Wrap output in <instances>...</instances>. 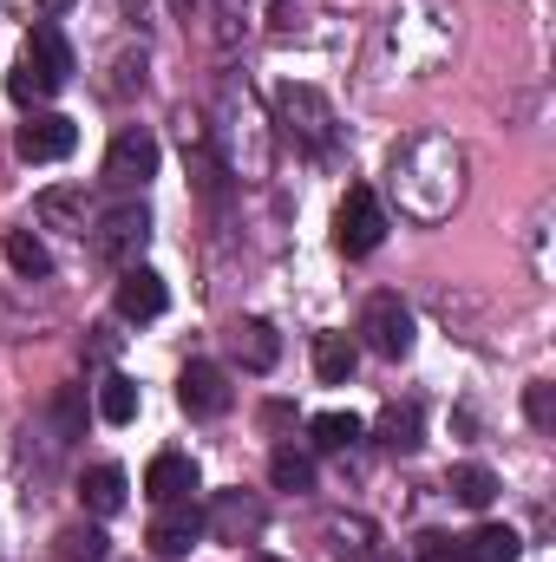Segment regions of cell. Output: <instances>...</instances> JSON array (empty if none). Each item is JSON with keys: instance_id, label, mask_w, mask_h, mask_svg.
<instances>
[{"instance_id": "4fadbf2b", "label": "cell", "mask_w": 556, "mask_h": 562, "mask_svg": "<svg viewBox=\"0 0 556 562\" xmlns=\"http://www.w3.org/2000/svg\"><path fill=\"white\" fill-rule=\"evenodd\" d=\"M190 491H197V464H190L184 451H157L151 471H144V497H151V504H177V497H190Z\"/></svg>"}, {"instance_id": "cb8c5ba5", "label": "cell", "mask_w": 556, "mask_h": 562, "mask_svg": "<svg viewBox=\"0 0 556 562\" xmlns=\"http://www.w3.org/2000/svg\"><path fill=\"white\" fill-rule=\"evenodd\" d=\"M380 438H387L393 451H413L419 445V406H393V413L380 419Z\"/></svg>"}, {"instance_id": "52a82bcc", "label": "cell", "mask_w": 556, "mask_h": 562, "mask_svg": "<svg viewBox=\"0 0 556 562\" xmlns=\"http://www.w3.org/2000/svg\"><path fill=\"white\" fill-rule=\"evenodd\" d=\"M73 144H79V125H73L66 112H33V119L13 132V150H20L26 164H59V157H73Z\"/></svg>"}, {"instance_id": "83f0119b", "label": "cell", "mask_w": 556, "mask_h": 562, "mask_svg": "<svg viewBox=\"0 0 556 562\" xmlns=\"http://www.w3.org/2000/svg\"><path fill=\"white\" fill-rule=\"evenodd\" d=\"M53 425H59V445L79 438V386H59V400H53Z\"/></svg>"}, {"instance_id": "f546056e", "label": "cell", "mask_w": 556, "mask_h": 562, "mask_svg": "<svg viewBox=\"0 0 556 562\" xmlns=\"http://www.w3.org/2000/svg\"><path fill=\"white\" fill-rule=\"evenodd\" d=\"M249 562H281V557H249Z\"/></svg>"}, {"instance_id": "30bf717a", "label": "cell", "mask_w": 556, "mask_h": 562, "mask_svg": "<svg viewBox=\"0 0 556 562\" xmlns=\"http://www.w3.org/2000/svg\"><path fill=\"white\" fill-rule=\"evenodd\" d=\"M20 66H33V79H40L46 92H59L66 72H73V46H66V33L40 20V26L26 33V46H20Z\"/></svg>"}, {"instance_id": "8fae6325", "label": "cell", "mask_w": 556, "mask_h": 562, "mask_svg": "<svg viewBox=\"0 0 556 562\" xmlns=\"http://www.w3.org/2000/svg\"><path fill=\"white\" fill-rule=\"evenodd\" d=\"M144 177H157V138L132 125L105 150V183H144Z\"/></svg>"}, {"instance_id": "4dcf8cb0", "label": "cell", "mask_w": 556, "mask_h": 562, "mask_svg": "<svg viewBox=\"0 0 556 562\" xmlns=\"http://www.w3.org/2000/svg\"><path fill=\"white\" fill-rule=\"evenodd\" d=\"M46 7H66V0H46Z\"/></svg>"}, {"instance_id": "3957f363", "label": "cell", "mask_w": 556, "mask_h": 562, "mask_svg": "<svg viewBox=\"0 0 556 562\" xmlns=\"http://www.w3.org/2000/svg\"><path fill=\"white\" fill-rule=\"evenodd\" d=\"M334 243H341V256H374V249L387 243V210H380V196H374L367 183H354V190L341 196V210H334Z\"/></svg>"}, {"instance_id": "d6986e66", "label": "cell", "mask_w": 556, "mask_h": 562, "mask_svg": "<svg viewBox=\"0 0 556 562\" xmlns=\"http://www.w3.org/2000/svg\"><path fill=\"white\" fill-rule=\"evenodd\" d=\"M53 562H105V530L99 524H73L53 537Z\"/></svg>"}, {"instance_id": "277c9868", "label": "cell", "mask_w": 556, "mask_h": 562, "mask_svg": "<svg viewBox=\"0 0 556 562\" xmlns=\"http://www.w3.org/2000/svg\"><path fill=\"white\" fill-rule=\"evenodd\" d=\"M360 334H367V347L380 360H407L413 353V314H407V301L400 294H374L367 314H360Z\"/></svg>"}, {"instance_id": "5bb4252c", "label": "cell", "mask_w": 556, "mask_h": 562, "mask_svg": "<svg viewBox=\"0 0 556 562\" xmlns=\"http://www.w3.org/2000/svg\"><path fill=\"white\" fill-rule=\"evenodd\" d=\"M230 347H236V360H243L249 373H269V367L281 360V340H276V327H269V321H256V314L230 327Z\"/></svg>"}, {"instance_id": "9c48e42d", "label": "cell", "mask_w": 556, "mask_h": 562, "mask_svg": "<svg viewBox=\"0 0 556 562\" xmlns=\"http://www.w3.org/2000/svg\"><path fill=\"white\" fill-rule=\"evenodd\" d=\"M177 400H184L190 419H216V413H230V373L216 360H190L184 380H177Z\"/></svg>"}, {"instance_id": "f1b7e54d", "label": "cell", "mask_w": 556, "mask_h": 562, "mask_svg": "<svg viewBox=\"0 0 556 562\" xmlns=\"http://www.w3.org/2000/svg\"><path fill=\"white\" fill-rule=\"evenodd\" d=\"M7 99H13V105H40V99H53V92L33 79V66H13V79H7Z\"/></svg>"}, {"instance_id": "5b68a950", "label": "cell", "mask_w": 556, "mask_h": 562, "mask_svg": "<svg viewBox=\"0 0 556 562\" xmlns=\"http://www.w3.org/2000/svg\"><path fill=\"white\" fill-rule=\"evenodd\" d=\"M144 243H151V216L144 210H112L99 229H92V256L105 269H138Z\"/></svg>"}, {"instance_id": "603a6c76", "label": "cell", "mask_w": 556, "mask_h": 562, "mask_svg": "<svg viewBox=\"0 0 556 562\" xmlns=\"http://www.w3.org/2000/svg\"><path fill=\"white\" fill-rule=\"evenodd\" d=\"M452 497L471 504V510H485V504L498 497V477H491L485 464H458V471H452Z\"/></svg>"}, {"instance_id": "4316f807", "label": "cell", "mask_w": 556, "mask_h": 562, "mask_svg": "<svg viewBox=\"0 0 556 562\" xmlns=\"http://www.w3.org/2000/svg\"><path fill=\"white\" fill-rule=\"evenodd\" d=\"M524 413H531L537 431H551V425H556V393L544 386V380H537V386H524Z\"/></svg>"}, {"instance_id": "9a60e30c", "label": "cell", "mask_w": 556, "mask_h": 562, "mask_svg": "<svg viewBox=\"0 0 556 562\" xmlns=\"http://www.w3.org/2000/svg\"><path fill=\"white\" fill-rule=\"evenodd\" d=\"M79 504H86L92 517H119V510H125V471H119V464H92V471L79 477Z\"/></svg>"}, {"instance_id": "2e32d148", "label": "cell", "mask_w": 556, "mask_h": 562, "mask_svg": "<svg viewBox=\"0 0 556 562\" xmlns=\"http://www.w3.org/2000/svg\"><path fill=\"white\" fill-rule=\"evenodd\" d=\"M354 360H360V347L347 334H314V373H321V386H347Z\"/></svg>"}, {"instance_id": "44dd1931", "label": "cell", "mask_w": 556, "mask_h": 562, "mask_svg": "<svg viewBox=\"0 0 556 562\" xmlns=\"http://www.w3.org/2000/svg\"><path fill=\"white\" fill-rule=\"evenodd\" d=\"M99 419H105V425H132V419H138V380L112 373V380L99 386Z\"/></svg>"}, {"instance_id": "7402d4cb", "label": "cell", "mask_w": 556, "mask_h": 562, "mask_svg": "<svg viewBox=\"0 0 556 562\" xmlns=\"http://www.w3.org/2000/svg\"><path fill=\"white\" fill-rule=\"evenodd\" d=\"M367 425L354 419V413H321V419L308 425V438H314V451H347L354 438H360Z\"/></svg>"}, {"instance_id": "6da1fadb", "label": "cell", "mask_w": 556, "mask_h": 562, "mask_svg": "<svg viewBox=\"0 0 556 562\" xmlns=\"http://www.w3.org/2000/svg\"><path fill=\"white\" fill-rule=\"evenodd\" d=\"M263 119H256V99L243 92V86H223V99H216V164L223 170H236V177H269V138L256 132Z\"/></svg>"}, {"instance_id": "484cf974", "label": "cell", "mask_w": 556, "mask_h": 562, "mask_svg": "<svg viewBox=\"0 0 556 562\" xmlns=\"http://www.w3.org/2000/svg\"><path fill=\"white\" fill-rule=\"evenodd\" d=\"M413 562H465V543L445 537V530H425V537L413 543Z\"/></svg>"}, {"instance_id": "d4e9b609", "label": "cell", "mask_w": 556, "mask_h": 562, "mask_svg": "<svg viewBox=\"0 0 556 562\" xmlns=\"http://www.w3.org/2000/svg\"><path fill=\"white\" fill-rule=\"evenodd\" d=\"M40 216H46V223H66V229L86 236V210H79V196H66V190H46V196H40Z\"/></svg>"}, {"instance_id": "7c38bea8", "label": "cell", "mask_w": 556, "mask_h": 562, "mask_svg": "<svg viewBox=\"0 0 556 562\" xmlns=\"http://www.w3.org/2000/svg\"><path fill=\"white\" fill-rule=\"evenodd\" d=\"M170 307V288H164V276L157 269H119V314L125 321H157Z\"/></svg>"}, {"instance_id": "ac0fdd59", "label": "cell", "mask_w": 556, "mask_h": 562, "mask_svg": "<svg viewBox=\"0 0 556 562\" xmlns=\"http://www.w3.org/2000/svg\"><path fill=\"white\" fill-rule=\"evenodd\" d=\"M7 269L26 281H46L53 276V256H46V243L33 229H7Z\"/></svg>"}, {"instance_id": "7a4b0ae2", "label": "cell", "mask_w": 556, "mask_h": 562, "mask_svg": "<svg viewBox=\"0 0 556 562\" xmlns=\"http://www.w3.org/2000/svg\"><path fill=\"white\" fill-rule=\"evenodd\" d=\"M276 119L308 157H334V105H327L314 86H281L276 92Z\"/></svg>"}, {"instance_id": "e0dca14e", "label": "cell", "mask_w": 556, "mask_h": 562, "mask_svg": "<svg viewBox=\"0 0 556 562\" xmlns=\"http://www.w3.org/2000/svg\"><path fill=\"white\" fill-rule=\"evenodd\" d=\"M518 550H524V537L511 524H478L465 537V562H518Z\"/></svg>"}, {"instance_id": "ffe728a7", "label": "cell", "mask_w": 556, "mask_h": 562, "mask_svg": "<svg viewBox=\"0 0 556 562\" xmlns=\"http://www.w3.org/2000/svg\"><path fill=\"white\" fill-rule=\"evenodd\" d=\"M269 484H276V491H294V497L314 491V458L294 451V445H281L276 458H269Z\"/></svg>"}, {"instance_id": "8992f818", "label": "cell", "mask_w": 556, "mask_h": 562, "mask_svg": "<svg viewBox=\"0 0 556 562\" xmlns=\"http://www.w3.org/2000/svg\"><path fill=\"white\" fill-rule=\"evenodd\" d=\"M263 524H269V510H263L256 491H216V504H210V517H203V530H210L216 543H256Z\"/></svg>"}, {"instance_id": "ba28073f", "label": "cell", "mask_w": 556, "mask_h": 562, "mask_svg": "<svg viewBox=\"0 0 556 562\" xmlns=\"http://www.w3.org/2000/svg\"><path fill=\"white\" fill-rule=\"evenodd\" d=\"M203 537V510L190 504V497H177V504H157V517H151V557H190V543Z\"/></svg>"}]
</instances>
